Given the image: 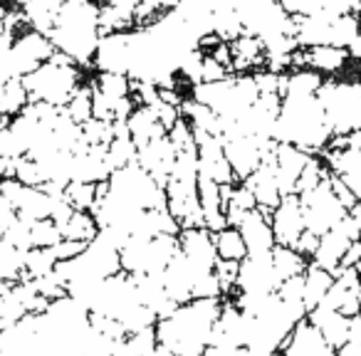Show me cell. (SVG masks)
<instances>
[{
  "label": "cell",
  "mask_w": 361,
  "mask_h": 356,
  "mask_svg": "<svg viewBox=\"0 0 361 356\" xmlns=\"http://www.w3.org/2000/svg\"><path fill=\"white\" fill-rule=\"evenodd\" d=\"M331 282H334V277H331L326 270H322V267L312 265L310 270H305V309H307V314L324 302Z\"/></svg>",
  "instance_id": "ba28073f"
},
{
  "label": "cell",
  "mask_w": 361,
  "mask_h": 356,
  "mask_svg": "<svg viewBox=\"0 0 361 356\" xmlns=\"http://www.w3.org/2000/svg\"><path fill=\"white\" fill-rule=\"evenodd\" d=\"M213 245H216L218 260L243 262V260H245V255H247L245 243H243L238 228H223L221 233H216V238H213Z\"/></svg>",
  "instance_id": "9c48e42d"
},
{
  "label": "cell",
  "mask_w": 361,
  "mask_h": 356,
  "mask_svg": "<svg viewBox=\"0 0 361 356\" xmlns=\"http://www.w3.org/2000/svg\"><path fill=\"white\" fill-rule=\"evenodd\" d=\"M354 221H356V231H359V243H361V211L354 216Z\"/></svg>",
  "instance_id": "8fae6325"
},
{
  "label": "cell",
  "mask_w": 361,
  "mask_h": 356,
  "mask_svg": "<svg viewBox=\"0 0 361 356\" xmlns=\"http://www.w3.org/2000/svg\"><path fill=\"white\" fill-rule=\"evenodd\" d=\"M77 80H80V75H77L75 62L55 52L45 65L23 77V87H25L30 104H47L60 109L62 104H70L75 92L80 90Z\"/></svg>",
  "instance_id": "3957f363"
},
{
  "label": "cell",
  "mask_w": 361,
  "mask_h": 356,
  "mask_svg": "<svg viewBox=\"0 0 361 356\" xmlns=\"http://www.w3.org/2000/svg\"><path fill=\"white\" fill-rule=\"evenodd\" d=\"M243 243H245L247 255H260V252H272L275 247V238H272L270 218H262L260 211L245 213L243 223L238 226Z\"/></svg>",
  "instance_id": "52a82bcc"
},
{
  "label": "cell",
  "mask_w": 361,
  "mask_h": 356,
  "mask_svg": "<svg viewBox=\"0 0 361 356\" xmlns=\"http://www.w3.org/2000/svg\"><path fill=\"white\" fill-rule=\"evenodd\" d=\"M359 305H361V287H359Z\"/></svg>",
  "instance_id": "7c38bea8"
},
{
  "label": "cell",
  "mask_w": 361,
  "mask_h": 356,
  "mask_svg": "<svg viewBox=\"0 0 361 356\" xmlns=\"http://www.w3.org/2000/svg\"><path fill=\"white\" fill-rule=\"evenodd\" d=\"M280 351L282 356H336V351L322 339L319 331L305 319L297 321Z\"/></svg>",
  "instance_id": "8992f818"
},
{
  "label": "cell",
  "mask_w": 361,
  "mask_h": 356,
  "mask_svg": "<svg viewBox=\"0 0 361 356\" xmlns=\"http://www.w3.org/2000/svg\"><path fill=\"white\" fill-rule=\"evenodd\" d=\"M302 57H305V65H312L324 72H334L346 65V57L349 55L341 47H305Z\"/></svg>",
  "instance_id": "30bf717a"
},
{
  "label": "cell",
  "mask_w": 361,
  "mask_h": 356,
  "mask_svg": "<svg viewBox=\"0 0 361 356\" xmlns=\"http://www.w3.org/2000/svg\"><path fill=\"white\" fill-rule=\"evenodd\" d=\"M270 228H272V238H275L277 245L295 250V245L300 243L302 233H305L300 198L297 196L282 198L280 206H277L270 216Z\"/></svg>",
  "instance_id": "5b68a950"
},
{
  "label": "cell",
  "mask_w": 361,
  "mask_h": 356,
  "mask_svg": "<svg viewBox=\"0 0 361 356\" xmlns=\"http://www.w3.org/2000/svg\"><path fill=\"white\" fill-rule=\"evenodd\" d=\"M52 47L72 62H87L99 45V8L87 3L60 6L55 25L47 32Z\"/></svg>",
  "instance_id": "7a4b0ae2"
},
{
  "label": "cell",
  "mask_w": 361,
  "mask_h": 356,
  "mask_svg": "<svg viewBox=\"0 0 361 356\" xmlns=\"http://www.w3.org/2000/svg\"><path fill=\"white\" fill-rule=\"evenodd\" d=\"M235 285L243 290V295H275L280 280H277L275 265H272V252L245 255V260L238 267Z\"/></svg>",
  "instance_id": "277c9868"
},
{
  "label": "cell",
  "mask_w": 361,
  "mask_h": 356,
  "mask_svg": "<svg viewBox=\"0 0 361 356\" xmlns=\"http://www.w3.org/2000/svg\"><path fill=\"white\" fill-rule=\"evenodd\" d=\"M221 312L218 300H191L188 305L176 307L169 317L156 321V341L173 356L201 354L211 346Z\"/></svg>",
  "instance_id": "6da1fadb"
}]
</instances>
